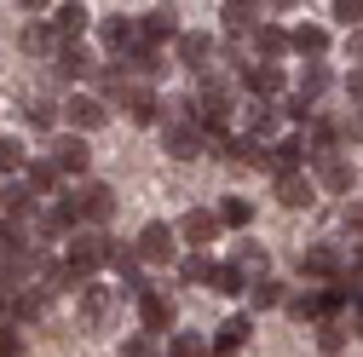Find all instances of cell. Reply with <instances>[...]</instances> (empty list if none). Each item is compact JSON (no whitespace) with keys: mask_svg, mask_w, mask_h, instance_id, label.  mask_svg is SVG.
I'll return each mask as SVG.
<instances>
[{"mask_svg":"<svg viewBox=\"0 0 363 357\" xmlns=\"http://www.w3.org/2000/svg\"><path fill=\"white\" fill-rule=\"evenodd\" d=\"M357 271H363V248H357Z\"/></svg>","mask_w":363,"mask_h":357,"instance_id":"51","label":"cell"},{"mask_svg":"<svg viewBox=\"0 0 363 357\" xmlns=\"http://www.w3.org/2000/svg\"><path fill=\"white\" fill-rule=\"evenodd\" d=\"M208 288H213V294H242V288H248V277L237 271L231 259H225V265H213V283H208Z\"/></svg>","mask_w":363,"mask_h":357,"instance_id":"34","label":"cell"},{"mask_svg":"<svg viewBox=\"0 0 363 357\" xmlns=\"http://www.w3.org/2000/svg\"><path fill=\"white\" fill-rule=\"evenodd\" d=\"M202 150H208L202 121H191V127H167V156H173V162H196Z\"/></svg>","mask_w":363,"mask_h":357,"instance_id":"10","label":"cell"},{"mask_svg":"<svg viewBox=\"0 0 363 357\" xmlns=\"http://www.w3.org/2000/svg\"><path fill=\"white\" fill-rule=\"evenodd\" d=\"M248 219H254V202H248V196H225V202H219V225H231V231H242Z\"/></svg>","mask_w":363,"mask_h":357,"instance_id":"33","label":"cell"},{"mask_svg":"<svg viewBox=\"0 0 363 357\" xmlns=\"http://www.w3.org/2000/svg\"><path fill=\"white\" fill-rule=\"evenodd\" d=\"M317 346H323L329 357H340V346H346V329H340V323H317Z\"/></svg>","mask_w":363,"mask_h":357,"instance_id":"41","label":"cell"},{"mask_svg":"<svg viewBox=\"0 0 363 357\" xmlns=\"http://www.w3.org/2000/svg\"><path fill=\"white\" fill-rule=\"evenodd\" d=\"M86 23H93V12H86L81 0H64V6L52 12V35H58V40H81Z\"/></svg>","mask_w":363,"mask_h":357,"instance_id":"19","label":"cell"},{"mask_svg":"<svg viewBox=\"0 0 363 357\" xmlns=\"http://www.w3.org/2000/svg\"><path fill=\"white\" fill-rule=\"evenodd\" d=\"M346 52H352V58H357V69H363V29H352V35H346Z\"/></svg>","mask_w":363,"mask_h":357,"instance_id":"47","label":"cell"},{"mask_svg":"<svg viewBox=\"0 0 363 357\" xmlns=\"http://www.w3.org/2000/svg\"><path fill=\"white\" fill-rule=\"evenodd\" d=\"M352 317H357V334H363V294L352 300Z\"/></svg>","mask_w":363,"mask_h":357,"instance_id":"49","label":"cell"},{"mask_svg":"<svg viewBox=\"0 0 363 357\" xmlns=\"http://www.w3.org/2000/svg\"><path fill=\"white\" fill-rule=\"evenodd\" d=\"M75 196H81V213L93 219V225H104V219L116 213V191H110V185H99V178H93V185H81Z\"/></svg>","mask_w":363,"mask_h":357,"instance_id":"17","label":"cell"},{"mask_svg":"<svg viewBox=\"0 0 363 357\" xmlns=\"http://www.w3.org/2000/svg\"><path fill=\"white\" fill-rule=\"evenodd\" d=\"M329 81H335V75H329V64H306V69H300V98H306V104H317V98L329 93Z\"/></svg>","mask_w":363,"mask_h":357,"instance_id":"30","label":"cell"},{"mask_svg":"<svg viewBox=\"0 0 363 357\" xmlns=\"http://www.w3.org/2000/svg\"><path fill=\"white\" fill-rule=\"evenodd\" d=\"M18 167L29 173V162H23V144H18V139H6V132H0V173H18Z\"/></svg>","mask_w":363,"mask_h":357,"instance_id":"39","label":"cell"},{"mask_svg":"<svg viewBox=\"0 0 363 357\" xmlns=\"http://www.w3.org/2000/svg\"><path fill=\"white\" fill-rule=\"evenodd\" d=\"M300 271H306V277H335V283H340V254H335L329 242H311V248H300Z\"/></svg>","mask_w":363,"mask_h":357,"instance_id":"14","label":"cell"},{"mask_svg":"<svg viewBox=\"0 0 363 357\" xmlns=\"http://www.w3.org/2000/svg\"><path fill=\"white\" fill-rule=\"evenodd\" d=\"M208 58H213V35H202V29L179 35V64L185 69H208Z\"/></svg>","mask_w":363,"mask_h":357,"instance_id":"20","label":"cell"},{"mask_svg":"<svg viewBox=\"0 0 363 357\" xmlns=\"http://www.w3.org/2000/svg\"><path fill=\"white\" fill-rule=\"evenodd\" d=\"M219 23L231 29V35H259V6H248V0H231V6H219Z\"/></svg>","mask_w":363,"mask_h":357,"instance_id":"24","label":"cell"},{"mask_svg":"<svg viewBox=\"0 0 363 357\" xmlns=\"http://www.w3.org/2000/svg\"><path fill=\"white\" fill-rule=\"evenodd\" d=\"M99 40H104V52H133V47H139V23H127V18H104L99 23Z\"/></svg>","mask_w":363,"mask_h":357,"instance_id":"16","label":"cell"},{"mask_svg":"<svg viewBox=\"0 0 363 357\" xmlns=\"http://www.w3.org/2000/svg\"><path fill=\"white\" fill-rule=\"evenodd\" d=\"M0 317H6V294H0Z\"/></svg>","mask_w":363,"mask_h":357,"instance_id":"50","label":"cell"},{"mask_svg":"<svg viewBox=\"0 0 363 357\" xmlns=\"http://www.w3.org/2000/svg\"><path fill=\"white\" fill-rule=\"evenodd\" d=\"M116 259V242L104 237V231H81L75 242H69V254H64V265H69V271L86 283V277H93L99 271V265H110Z\"/></svg>","mask_w":363,"mask_h":357,"instance_id":"1","label":"cell"},{"mask_svg":"<svg viewBox=\"0 0 363 357\" xmlns=\"http://www.w3.org/2000/svg\"><path fill=\"white\" fill-rule=\"evenodd\" d=\"M110 311H116V288L86 283V288L75 294V317H81V329H104V323H110Z\"/></svg>","mask_w":363,"mask_h":357,"instance_id":"2","label":"cell"},{"mask_svg":"<svg viewBox=\"0 0 363 357\" xmlns=\"http://www.w3.org/2000/svg\"><path fill=\"white\" fill-rule=\"evenodd\" d=\"M133 254H139L145 265H167V259L179 254V231L156 219V225H145V231H139V248H133Z\"/></svg>","mask_w":363,"mask_h":357,"instance_id":"3","label":"cell"},{"mask_svg":"<svg viewBox=\"0 0 363 357\" xmlns=\"http://www.w3.org/2000/svg\"><path fill=\"white\" fill-rule=\"evenodd\" d=\"M58 75H64V81H81V75H93V52H86L81 40H64V47H58Z\"/></svg>","mask_w":363,"mask_h":357,"instance_id":"23","label":"cell"},{"mask_svg":"<svg viewBox=\"0 0 363 357\" xmlns=\"http://www.w3.org/2000/svg\"><path fill=\"white\" fill-rule=\"evenodd\" d=\"M173 323H179V305H173L162 288H150V294L139 300V329H145V334H167Z\"/></svg>","mask_w":363,"mask_h":357,"instance_id":"5","label":"cell"},{"mask_svg":"<svg viewBox=\"0 0 363 357\" xmlns=\"http://www.w3.org/2000/svg\"><path fill=\"white\" fill-rule=\"evenodd\" d=\"M58 178H64V173H58L52 162H29V173H23V185H29L35 196H52V191H58Z\"/></svg>","mask_w":363,"mask_h":357,"instance_id":"31","label":"cell"},{"mask_svg":"<svg viewBox=\"0 0 363 357\" xmlns=\"http://www.w3.org/2000/svg\"><path fill=\"white\" fill-rule=\"evenodd\" d=\"M64 121H69L75 132H99V127L110 121V104H104L99 93H75V98L64 104Z\"/></svg>","mask_w":363,"mask_h":357,"instance_id":"4","label":"cell"},{"mask_svg":"<svg viewBox=\"0 0 363 357\" xmlns=\"http://www.w3.org/2000/svg\"><path fill=\"white\" fill-rule=\"evenodd\" d=\"M0 357H23V334L18 329H0Z\"/></svg>","mask_w":363,"mask_h":357,"instance_id":"43","label":"cell"},{"mask_svg":"<svg viewBox=\"0 0 363 357\" xmlns=\"http://www.w3.org/2000/svg\"><path fill=\"white\" fill-rule=\"evenodd\" d=\"M277 202H283V208H311V202H317V185H311L306 173H283V178H277Z\"/></svg>","mask_w":363,"mask_h":357,"instance_id":"21","label":"cell"},{"mask_svg":"<svg viewBox=\"0 0 363 357\" xmlns=\"http://www.w3.org/2000/svg\"><path fill=\"white\" fill-rule=\"evenodd\" d=\"M283 115H289V121H317V115H311V104H306V98H289V104H283Z\"/></svg>","mask_w":363,"mask_h":357,"instance_id":"44","label":"cell"},{"mask_svg":"<svg viewBox=\"0 0 363 357\" xmlns=\"http://www.w3.org/2000/svg\"><path fill=\"white\" fill-rule=\"evenodd\" d=\"M121 69H127V75H139V81H145V75H156V69H162V47H145V40H139V47L121 58Z\"/></svg>","mask_w":363,"mask_h":357,"instance_id":"27","label":"cell"},{"mask_svg":"<svg viewBox=\"0 0 363 357\" xmlns=\"http://www.w3.org/2000/svg\"><path fill=\"white\" fill-rule=\"evenodd\" d=\"M254 47H259V64H277L283 52H294V47H289V29H277V23H259Z\"/></svg>","mask_w":363,"mask_h":357,"instance_id":"26","label":"cell"},{"mask_svg":"<svg viewBox=\"0 0 363 357\" xmlns=\"http://www.w3.org/2000/svg\"><path fill=\"white\" fill-rule=\"evenodd\" d=\"M289 317H300V323L323 317V294H294V300H289Z\"/></svg>","mask_w":363,"mask_h":357,"instance_id":"37","label":"cell"},{"mask_svg":"<svg viewBox=\"0 0 363 357\" xmlns=\"http://www.w3.org/2000/svg\"><path fill=\"white\" fill-rule=\"evenodd\" d=\"M127 115L133 121H162V98H156V86H145V81H133V93H127Z\"/></svg>","mask_w":363,"mask_h":357,"instance_id":"22","label":"cell"},{"mask_svg":"<svg viewBox=\"0 0 363 357\" xmlns=\"http://www.w3.org/2000/svg\"><path fill=\"white\" fill-rule=\"evenodd\" d=\"M23 121H29L35 132H52V127H58V110H52V104H40V98H35V104H23Z\"/></svg>","mask_w":363,"mask_h":357,"instance_id":"35","label":"cell"},{"mask_svg":"<svg viewBox=\"0 0 363 357\" xmlns=\"http://www.w3.org/2000/svg\"><path fill=\"white\" fill-rule=\"evenodd\" d=\"M58 173H86V162H93V150H86L81 132H64V139H52V156H47Z\"/></svg>","mask_w":363,"mask_h":357,"instance_id":"8","label":"cell"},{"mask_svg":"<svg viewBox=\"0 0 363 357\" xmlns=\"http://www.w3.org/2000/svg\"><path fill=\"white\" fill-rule=\"evenodd\" d=\"M242 86H248L254 98L271 104V98L283 93V69H277V64H248V69H242Z\"/></svg>","mask_w":363,"mask_h":357,"instance_id":"15","label":"cell"},{"mask_svg":"<svg viewBox=\"0 0 363 357\" xmlns=\"http://www.w3.org/2000/svg\"><path fill=\"white\" fill-rule=\"evenodd\" d=\"M81 219H86V213H81V196H58L52 213H40V219H35V231H40V237H69Z\"/></svg>","mask_w":363,"mask_h":357,"instance_id":"6","label":"cell"},{"mask_svg":"<svg viewBox=\"0 0 363 357\" xmlns=\"http://www.w3.org/2000/svg\"><path fill=\"white\" fill-rule=\"evenodd\" d=\"M311 167H317V178H323V191H335V196H346L357 185V167L346 156H311Z\"/></svg>","mask_w":363,"mask_h":357,"instance_id":"9","label":"cell"},{"mask_svg":"<svg viewBox=\"0 0 363 357\" xmlns=\"http://www.w3.org/2000/svg\"><path fill=\"white\" fill-rule=\"evenodd\" d=\"M289 47H294L306 64H323V52H329V29H323V23H300V29H289Z\"/></svg>","mask_w":363,"mask_h":357,"instance_id":"12","label":"cell"},{"mask_svg":"<svg viewBox=\"0 0 363 357\" xmlns=\"http://www.w3.org/2000/svg\"><path fill=\"white\" fill-rule=\"evenodd\" d=\"M346 225L363 237V196H357V202H346Z\"/></svg>","mask_w":363,"mask_h":357,"instance_id":"46","label":"cell"},{"mask_svg":"<svg viewBox=\"0 0 363 357\" xmlns=\"http://www.w3.org/2000/svg\"><path fill=\"white\" fill-rule=\"evenodd\" d=\"M346 98L363 110V69H352V75H346Z\"/></svg>","mask_w":363,"mask_h":357,"instance_id":"45","label":"cell"},{"mask_svg":"<svg viewBox=\"0 0 363 357\" xmlns=\"http://www.w3.org/2000/svg\"><path fill=\"white\" fill-rule=\"evenodd\" d=\"M127 93H133V75H127L121 64L99 69V98H104V104H127Z\"/></svg>","mask_w":363,"mask_h":357,"instance_id":"25","label":"cell"},{"mask_svg":"<svg viewBox=\"0 0 363 357\" xmlns=\"http://www.w3.org/2000/svg\"><path fill=\"white\" fill-rule=\"evenodd\" d=\"M335 23H346V29H363V0H335Z\"/></svg>","mask_w":363,"mask_h":357,"instance_id":"40","label":"cell"},{"mask_svg":"<svg viewBox=\"0 0 363 357\" xmlns=\"http://www.w3.org/2000/svg\"><path fill=\"white\" fill-rule=\"evenodd\" d=\"M173 231H179V242H191V248L202 254V248H208V242L219 237V213H208V208H191V213L179 219Z\"/></svg>","mask_w":363,"mask_h":357,"instance_id":"7","label":"cell"},{"mask_svg":"<svg viewBox=\"0 0 363 357\" xmlns=\"http://www.w3.org/2000/svg\"><path fill=\"white\" fill-rule=\"evenodd\" d=\"M185 29H179V12L173 6H156V12H145V23H139V40L145 47H162V40H179Z\"/></svg>","mask_w":363,"mask_h":357,"instance_id":"11","label":"cell"},{"mask_svg":"<svg viewBox=\"0 0 363 357\" xmlns=\"http://www.w3.org/2000/svg\"><path fill=\"white\" fill-rule=\"evenodd\" d=\"M110 265H116V277H121V294H133V300H145V294H150V283H145V271H139L145 259L133 254V248H116Z\"/></svg>","mask_w":363,"mask_h":357,"instance_id":"13","label":"cell"},{"mask_svg":"<svg viewBox=\"0 0 363 357\" xmlns=\"http://www.w3.org/2000/svg\"><path fill=\"white\" fill-rule=\"evenodd\" d=\"M0 196H6V191H0Z\"/></svg>","mask_w":363,"mask_h":357,"instance_id":"52","label":"cell"},{"mask_svg":"<svg viewBox=\"0 0 363 357\" xmlns=\"http://www.w3.org/2000/svg\"><path fill=\"white\" fill-rule=\"evenodd\" d=\"M231 265H237L242 277H254V271L265 277V242H254V237H242V242H237V254H231Z\"/></svg>","mask_w":363,"mask_h":357,"instance_id":"28","label":"cell"},{"mask_svg":"<svg viewBox=\"0 0 363 357\" xmlns=\"http://www.w3.org/2000/svg\"><path fill=\"white\" fill-rule=\"evenodd\" d=\"M179 277H185V283H213V259L208 254H191L185 265H179Z\"/></svg>","mask_w":363,"mask_h":357,"instance_id":"38","label":"cell"},{"mask_svg":"<svg viewBox=\"0 0 363 357\" xmlns=\"http://www.w3.org/2000/svg\"><path fill=\"white\" fill-rule=\"evenodd\" d=\"M248 300H254V311L289 305V294H283V283H277V277H254V283H248Z\"/></svg>","mask_w":363,"mask_h":357,"instance_id":"29","label":"cell"},{"mask_svg":"<svg viewBox=\"0 0 363 357\" xmlns=\"http://www.w3.org/2000/svg\"><path fill=\"white\" fill-rule=\"evenodd\" d=\"M300 162H306V144H300V139L271 144V167H277V178H283V173H300Z\"/></svg>","mask_w":363,"mask_h":357,"instance_id":"32","label":"cell"},{"mask_svg":"<svg viewBox=\"0 0 363 357\" xmlns=\"http://www.w3.org/2000/svg\"><path fill=\"white\" fill-rule=\"evenodd\" d=\"M248 334H254V317H248V311H237V317H225V323L213 329V351H242Z\"/></svg>","mask_w":363,"mask_h":357,"instance_id":"18","label":"cell"},{"mask_svg":"<svg viewBox=\"0 0 363 357\" xmlns=\"http://www.w3.org/2000/svg\"><path fill=\"white\" fill-rule=\"evenodd\" d=\"M173 357H208L202 334H173Z\"/></svg>","mask_w":363,"mask_h":357,"instance_id":"42","label":"cell"},{"mask_svg":"<svg viewBox=\"0 0 363 357\" xmlns=\"http://www.w3.org/2000/svg\"><path fill=\"white\" fill-rule=\"evenodd\" d=\"M346 132H352V139H363V110H357V115H346Z\"/></svg>","mask_w":363,"mask_h":357,"instance_id":"48","label":"cell"},{"mask_svg":"<svg viewBox=\"0 0 363 357\" xmlns=\"http://www.w3.org/2000/svg\"><path fill=\"white\" fill-rule=\"evenodd\" d=\"M18 40H23V52H52V40H58V35H52L47 23H29Z\"/></svg>","mask_w":363,"mask_h":357,"instance_id":"36","label":"cell"}]
</instances>
